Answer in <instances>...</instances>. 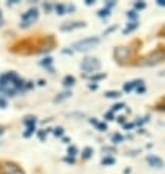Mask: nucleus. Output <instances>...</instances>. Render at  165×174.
Instances as JSON below:
<instances>
[{"instance_id": "nucleus-12", "label": "nucleus", "mask_w": 165, "mask_h": 174, "mask_svg": "<svg viewBox=\"0 0 165 174\" xmlns=\"http://www.w3.org/2000/svg\"><path fill=\"white\" fill-rule=\"evenodd\" d=\"M102 162H104V164H112L114 160H112V158H105V160H102Z\"/></svg>"}, {"instance_id": "nucleus-17", "label": "nucleus", "mask_w": 165, "mask_h": 174, "mask_svg": "<svg viewBox=\"0 0 165 174\" xmlns=\"http://www.w3.org/2000/svg\"><path fill=\"white\" fill-rule=\"evenodd\" d=\"M158 5H164V6H165V0H159Z\"/></svg>"}, {"instance_id": "nucleus-10", "label": "nucleus", "mask_w": 165, "mask_h": 174, "mask_svg": "<svg viewBox=\"0 0 165 174\" xmlns=\"http://www.w3.org/2000/svg\"><path fill=\"white\" fill-rule=\"evenodd\" d=\"M91 152H92V149H91V148H86V149L83 151V158H88V157L91 155Z\"/></svg>"}, {"instance_id": "nucleus-11", "label": "nucleus", "mask_w": 165, "mask_h": 174, "mask_svg": "<svg viewBox=\"0 0 165 174\" xmlns=\"http://www.w3.org/2000/svg\"><path fill=\"white\" fill-rule=\"evenodd\" d=\"M134 28H136V24H130V27H129V28H126V29H124V32H130V31H132V29H134Z\"/></svg>"}, {"instance_id": "nucleus-8", "label": "nucleus", "mask_w": 165, "mask_h": 174, "mask_svg": "<svg viewBox=\"0 0 165 174\" xmlns=\"http://www.w3.org/2000/svg\"><path fill=\"white\" fill-rule=\"evenodd\" d=\"M73 82H75V79H73L72 76H67V78H64V85H66V86H69V85H73Z\"/></svg>"}, {"instance_id": "nucleus-1", "label": "nucleus", "mask_w": 165, "mask_h": 174, "mask_svg": "<svg viewBox=\"0 0 165 174\" xmlns=\"http://www.w3.org/2000/svg\"><path fill=\"white\" fill-rule=\"evenodd\" d=\"M98 42L100 40L97 37H91V38H85V40H80L78 41L76 44H75V48L78 51H88L91 48H93L95 46H98Z\"/></svg>"}, {"instance_id": "nucleus-6", "label": "nucleus", "mask_w": 165, "mask_h": 174, "mask_svg": "<svg viewBox=\"0 0 165 174\" xmlns=\"http://www.w3.org/2000/svg\"><path fill=\"white\" fill-rule=\"evenodd\" d=\"M146 161L152 165V167H155V168H161L162 165H164V162H162V160H159L158 157H153V155H151V157H148L146 158Z\"/></svg>"}, {"instance_id": "nucleus-5", "label": "nucleus", "mask_w": 165, "mask_h": 174, "mask_svg": "<svg viewBox=\"0 0 165 174\" xmlns=\"http://www.w3.org/2000/svg\"><path fill=\"white\" fill-rule=\"evenodd\" d=\"M22 19L25 20L27 24H31V22H34V20L37 19V10L35 9H32V10H29V12H27L25 15L22 16Z\"/></svg>"}, {"instance_id": "nucleus-3", "label": "nucleus", "mask_w": 165, "mask_h": 174, "mask_svg": "<svg viewBox=\"0 0 165 174\" xmlns=\"http://www.w3.org/2000/svg\"><path fill=\"white\" fill-rule=\"evenodd\" d=\"M0 173L2 174H23L18 165L15 164H3L2 167H0Z\"/></svg>"}, {"instance_id": "nucleus-13", "label": "nucleus", "mask_w": 165, "mask_h": 174, "mask_svg": "<svg viewBox=\"0 0 165 174\" xmlns=\"http://www.w3.org/2000/svg\"><path fill=\"white\" fill-rule=\"evenodd\" d=\"M69 152H70V155H75V152H76V148H73V146H72V148L69 149Z\"/></svg>"}, {"instance_id": "nucleus-2", "label": "nucleus", "mask_w": 165, "mask_h": 174, "mask_svg": "<svg viewBox=\"0 0 165 174\" xmlns=\"http://www.w3.org/2000/svg\"><path fill=\"white\" fill-rule=\"evenodd\" d=\"M82 69H83L85 72H95V70L100 69V61H98L97 59L88 57V59H85V60L82 61Z\"/></svg>"}, {"instance_id": "nucleus-7", "label": "nucleus", "mask_w": 165, "mask_h": 174, "mask_svg": "<svg viewBox=\"0 0 165 174\" xmlns=\"http://www.w3.org/2000/svg\"><path fill=\"white\" fill-rule=\"evenodd\" d=\"M107 97H108V98H119V97H120V92H117V91H115V92H114V91H110V92H107Z\"/></svg>"}, {"instance_id": "nucleus-15", "label": "nucleus", "mask_w": 165, "mask_h": 174, "mask_svg": "<svg viewBox=\"0 0 165 174\" xmlns=\"http://www.w3.org/2000/svg\"><path fill=\"white\" fill-rule=\"evenodd\" d=\"M61 130H63V129H57V130H56V132H54V133L60 136V135H61Z\"/></svg>"}, {"instance_id": "nucleus-16", "label": "nucleus", "mask_w": 165, "mask_h": 174, "mask_svg": "<svg viewBox=\"0 0 165 174\" xmlns=\"http://www.w3.org/2000/svg\"><path fill=\"white\" fill-rule=\"evenodd\" d=\"M129 16H130V18H134L136 15H134V12H129Z\"/></svg>"}, {"instance_id": "nucleus-9", "label": "nucleus", "mask_w": 165, "mask_h": 174, "mask_svg": "<svg viewBox=\"0 0 165 174\" xmlns=\"http://www.w3.org/2000/svg\"><path fill=\"white\" fill-rule=\"evenodd\" d=\"M67 97H70V92H63L59 98H56V101H61V100H64V98H67Z\"/></svg>"}, {"instance_id": "nucleus-14", "label": "nucleus", "mask_w": 165, "mask_h": 174, "mask_svg": "<svg viewBox=\"0 0 165 174\" xmlns=\"http://www.w3.org/2000/svg\"><path fill=\"white\" fill-rule=\"evenodd\" d=\"M112 139H114V141H121V136L117 135V136H112Z\"/></svg>"}, {"instance_id": "nucleus-4", "label": "nucleus", "mask_w": 165, "mask_h": 174, "mask_svg": "<svg viewBox=\"0 0 165 174\" xmlns=\"http://www.w3.org/2000/svg\"><path fill=\"white\" fill-rule=\"evenodd\" d=\"M164 57H165V54H164V53H161V51L153 53L152 56H149V57L146 59V61H143V64H155V63L161 61Z\"/></svg>"}]
</instances>
